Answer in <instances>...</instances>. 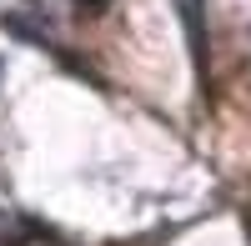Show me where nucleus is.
<instances>
[{
  "label": "nucleus",
  "instance_id": "1",
  "mask_svg": "<svg viewBox=\"0 0 251 246\" xmlns=\"http://www.w3.org/2000/svg\"><path fill=\"white\" fill-rule=\"evenodd\" d=\"M80 5H91V10H100V5H106V0H80Z\"/></svg>",
  "mask_w": 251,
  "mask_h": 246
},
{
  "label": "nucleus",
  "instance_id": "2",
  "mask_svg": "<svg viewBox=\"0 0 251 246\" xmlns=\"http://www.w3.org/2000/svg\"><path fill=\"white\" fill-rule=\"evenodd\" d=\"M0 75H5V60H0Z\"/></svg>",
  "mask_w": 251,
  "mask_h": 246
}]
</instances>
